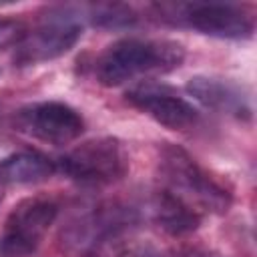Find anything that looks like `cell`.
<instances>
[{"instance_id": "12", "label": "cell", "mask_w": 257, "mask_h": 257, "mask_svg": "<svg viewBox=\"0 0 257 257\" xmlns=\"http://www.w3.org/2000/svg\"><path fill=\"white\" fill-rule=\"evenodd\" d=\"M151 215L155 223L169 235H187L201 225L203 215L173 197L169 191L159 189L151 199Z\"/></svg>"}, {"instance_id": "6", "label": "cell", "mask_w": 257, "mask_h": 257, "mask_svg": "<svg viewBox=\"0 0 257 257\" xmlns=\"http://www.w3.org/2000/svg\"><path fill=\"white\" fill-rule=\"evenodd\" d=\"M58 215V205L48 197L22 199L6 217L0 233V257H28L44 241Z\"/></svg>"}, {"instance_id": "1", "label": "cell", "mask_w": 257, "mask_h": 257, "mask_svg": "<svg viewBox=\"0 0 257 257\" xmlns=\"http://www.w3.org/2000/svg\"><path fill=\"white\" fill-rule=\"evenodd\" d=\"M185 48L167 38H122L102 50L96 78L104 86H120L143 76L165 74L181 66Z\"/></svg>"}, {"instance_id": "15", "label": "cell", "mask_w": 257, "mask_h": 257, "mask_svg": "<svg viewBox=\"0 0 257 257\" xmlns=\"http://www.w3.org/2000/svg\"><path fill=\"white\" fill-rule=\"evenodd\" d=\"M2 189H4V185L0 183V201H2Z\"/></svg>"}, {"instance_id": "14", "label": "cell", "mask_w": 257, "mask_h": 257, "mask_svg": "<svg viewBox=\"0 0 257 257\" xmlns=\"http://www.w3.org/2000/svg\"><path fill=\"white\" fill-rule=\"evenodd\" d=\"M28 34V26L18 18L0 16V52L6 48H16Z\"/></svg>"}, {"instance_id": "4", "label": "cell", "mask_w": 257, "mask_h": 257, "mask_svg": "<svg viewBox=\"0 0 257 257\" xmlns=\"http://www.w3.org/2000/svg\"><path fill=\"white\" fill-rule=\"evenodd\" d=\"M165 20L173 24L189 26L201 34L245 40L253 36L255 20L253 14L235 2H185V4H159L157 6Z\"/></svg>"}, {"instance_id": "11", "label": "cell", "mask_w": 257, "mask_h": 257, "mask_svg": "<svg viewBox=\"0 0 257 257\" xmlns=\"http://www.w3.org/2000/svg\"><path fill=\"white\" fill-rule=\"evenodd\" d=\"M56 173V163L38 151H18L0 161L2 185H34L48 181Z\"/></svg>"}, {"instance_id": "16", "label": "cell", "mask_w": 257, "mask_h": 257, "mask_svg": "<svg viewBox=\"0 0 257 257\" xmlns=\"http://www.w3.org/2000/svg\"><path fill=\"white\" fill-rule=\"evenodd\" d=\"M195 257H213V255H195Z\"/></svg>"}, {"instance_id": "7", "label": "cell", "mask_w": 257, "mask_h": 257, "mask_svg": "<svg viewBox=\"0 0 257 257\" xmlns=\"http://www.w3.org/2000/svg\"><path fill=\"white\" fill-rule=\"evenodd\" d=\"M16 131L48 145H68L84 131L82 114L60 100H40L20 106L14 114Z\"/></svg>"}, {"instance_id": "13", "label": "cell", "mask_w": 257, "mask_h": 257, "mask_svg": "<svg viewBox=\"0 0 257 257\" xmlns=\"http://www.w3.org/2000/svg\"><path fill=\"white\" fill-rule=\"evenodd\" d=\"M88 18L102 28H128L137 22L135 10L126 4H94L90 6Z\"/></svg>"}, {"instance_id": "8", "label": "cell", "mask_w": 257, "mask_h": 257, "mask_svg": "<svg viewBox=\"0 0 257 257\" xmlns=\"http://www.w3.org/2000/svg\"><path fill=\"white\" fill-rule=\"evenodd\" d=\"M126 100L139 110L147 112L159 124L181 131L199 120V110L183 98L175 88L159 82H139L126 90Z\"/></svg>"}, {"instance_id": "10", "label": "cell", "mask_w": 257, "mask_h": 257, "mask_svg": "<svg viewBox=\"0 0 257 257\" xmlns=\"http://www.w3.org/2000/svg\"><path fill=\"white\" fill-rule=\"evenodd\" d=\"M187 92L203 106L233 114L237 118H249L253 110L249 96L241 90V86L225 78L193 76L187 82Z\"/></svg>"}, {"instance_id": "9", "label": "cell", "mask_w": 257, "mask_h": 257, "mask_svg": "<svg viewBox=\"0 0 257 257\" xmlns=\"http://www.w3.org/2000/svg\"><path fill=\"white\" fill-rule=\"evenodd\" d=\"M137 223V213L131 207L124 205H100L94 207L90 213L80 217L76 223H72L68 231V241L76 247H92L108 237H114L122 233L124 229H131Z\"/></svg>"}, {"instance_id": "5", "label": "cell", "mask_w": 257, "mask_h": 257, "mask_svg": "<svg viewBox=\"0 0 257 257\" xmlns=\"http://www.w3.org/2000/svg\"><path fill=\"white\" fill-rule=\"evenodd\" d=\"M82 36V16L72 6L50 8L36 28H28L26 38L14 48L18 66L54 60L66 54Z\"/></svg>"}, {"instance_id": "3", "label": "cell", "mask_w": 257, "mask_h": 257, "mask_svg": "<svg viewBox=\"0 0 257 257\" xmlns=\"http://www.w3.org/2000/svg\"><path fill=\"white\" fill-rule=\"evenodd\" d=\"M131 167L126 147L116 137L88 139L64 153L56 169L84 187H104L120 181Z\"/></svg>"}, {"instance_id": "2", "label": "cell", "mask_w": 257, "mask_h": 257, "mask_svg": "<svg viewBox=\"0 0 257 257\" xmlns=\"http://www.w3.org/2000/svg\"><path fill=\"white\" fill-rule=\"evenodd\" d=\"M161 189L195 209L197 213L223 215L231 207V193L213 175H209L185 149L173 143L161 147L159 157Z\"/></svg>"}]
</instances>
